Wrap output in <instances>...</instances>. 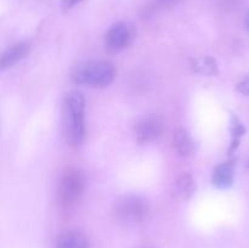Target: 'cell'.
Instances as JSON below:
<instances>
[{
	"instance_id": "6da1fadb",
	"label": "cell",
	"mask_w": 249,
	"mask_h": 248,
	"mask_svg": "<svg viewBox=\"0 0 249 248\" xmlns=\"http://www.w3.org/2000/svg\"><path fill=\"white\" fill-rule=\"evenodd\" d=\"M85 100L80 92L71 91L63 104V129L70 145L78 146L85 136L84 125Z\"/></svg>"
},
{
	"instance_id": "7a4b0ae2",
	"label": "cell",
	"mask_w": 249,
	"mask_h": 248,
	"mask_svg": "<svg viewBox=\"0 0 249 248\" xmlns=\"http://www.w3.org/2000/svg\"><path fill=\"white\" fill-rule=\"evenodd\" d=\"M116 77V70L107 61H89L79 65L73 71L72 78L77 84L91 88L108 87Z\"/></svg>"
},
{
	"instance_id": "3957f363",
	"label": "cell",
	"mask_w": 249,
	"mask_h": 248,
	"mask_svg": "<svg viewBox=\"0 0 249 248\" xmlns=\"http://www.w3.org/2000/svg\"><path fill=\"white\" fill-rule=\"evenodd\" d=\"M150 212V206L145 198L129 195L119 198L114 203L113 213L117 220L124 224H135L142 221Z\"/></svg>"
},
{
	"instance_id": "277c9868",
	"label": "cell",
	"mask_w": 249,
	"mask_h": 248,
	"mask_svg": "<svg viewBox=\"0 0 249 248\" xmlns=\"http://www.w3.org/2000/svg\"><path fill=\"white\" fill-rule=\"evenodd\" d=\"M85 187V177L79 169L71 168L61 177L58 199L63 204H72L80 198Z\"/></svg>"
},
{
	"instance_id": "5b68a950",
	"label": "cell",
	"mask_w": 249,
	"mask_h": 248,
	"mask_svg": "<svg viewBox=\"0 0 249 248\" xmlns=\"http://www.w3.org/2000/svg\"><path fill=\"white\" fill-rule=\"evenodd\" d=\"M133 39V29L124 22L113 24L105 35V46L111 53H116L125 49Z\"/></svg>"
},
{
	"instance_id": "8992f818",
	"label": "cell",
	"mask_w": 249,
	"mask_h": 248,
	"mask_svg": "<svg viewBox=\"0 0 249 248\" xmlns=\"http://www.w3.org/2000/svg\"><path fill=\"white\" fill-rule=\"evenodd\" d=\"M164 123L158 116H148L138 122L135 125L136 140L140 143H148L157 140L163 133Z\"/></svg>"
},
{
	"instance_id": "52a82bcc",
	"label": "cell",
	"mask_w": 249,
	"mask_h": 248,
	"mask_svg": "<svg viewBox=\"0 0 249 248\" xmlns=\"http://www.w3.org/2000/svg\"><path fill=\"white\" fill-rule=\"evenodd\" d=\"M235 179V164L232 162L221 163L216 165L212 175V182L220 190H228L233 185Z\"/></svg>"
},
{
	"instance_id": "ba28073f",
	"label": "cell",
	"mask_w": 249,
	"mask_h": 248,
	"mask_svg": "<svg viewBox=\"0 0 249 248\" xmlns=\"http://www.w3.org/2000/svg\"><path fill=\"white\" fill-rule=\"evenodd\" d=\"M29 50H31V48H29V45L27 43H17L15 45H12L11 48L7 49L2 53L1 60H0V68H1V71L12 67L17 62H19L22 58L26 57Z\"/></svg>"
},
{
	"instance_id": "9c48e42d",
	"label": "cell",
	"mask_w": 249,
	"mask_h": 248,
	"mask_svg": "<svg viewBox=\"0 0 249 248\" xmlns=\"http://www.w3.org/2000/svg\"><path fill=\"white\" fill-rule=\"evenodd\" d=\"M173 143L177 152L182 157H187L194 152L195 142L192 136L190 135L189 131L184 128H179L174 131L173 135Z\"/></svg>"
},
{
	"instance_id": "30bf717a",
	"label": "cell",
	"mask_w": 249,
	"mask_h": 248,
	"mask_svg": "<svg viewBox=\"0 0 249 248\" xmlns=\"http://www.w3.org/2000/svg\"><path fill=\"white\" fill-rule=\"evenodd\" d=\"M56 248H90L89 240L79 231H67L58 237Z\"/></svg>"
},
{
	"instance_id": "8fae6325",
	"label": "cell",
	"mask_w": 249,
	"mask_h": 248,
	"mask_svg": "<svg viewBox=\"0 0 249 248\" xmlns=\"http://www.w3.org/2000/svg\"><path fill=\"white\" fill-rule=\"evenodd\" d=\"M195 191H196V182L191 175L184 173L178 177L177 182H175V194L179 198H190L195 194Z\"/></svg>"
},
{
	"instance_id": "7c38bea8",
	"label": "cell",
	"mask_w": 249,
	"mask_h": 248,
	"mask_svg": "<svg viewBox=\"0 0 249 248\" xmlns=\"http://www.w3.org/2000/svg\"><path fill=\"white\" fill-rule=\"evenodd\" d=\"M194 70L197 73H201V74L214 75L218 73V65H216V61L213 57L204 56V57L195 60Z\"/></svg>"
},
{
	"instance_id": "4fadbf2b",
	"label": "cell",
	"mask_w": 249,
	"mask_h": 248,
	"mask_svg": "<svg viewBox=\"0 0 249 248\" xmlns=\"http://www.w3.org/2000/svg\"><path fill=\"white\" fill-rule=\"evenodd\" d=\"M245 133L246 128L243 126V124L241 123L240 119L236 116H232V122H231V145L229 152H235L236 148L240 145V141L241 139H242V136L245 135Z\"/></svg>"
},
{
	"instance_id": "5bb4252c",
	"label": "cell",
	"mask_w": 249,
	"mask_h": 248,
	"mask_svg": "<svg viewBox=\"0 0 249 248\" xmlns=\"http://www.w3.org/2000/svg\"><path fill=\"white\" fill-rule=\"evenodd\" d=\"M181 0H153L152 9L153 10H165L172 9L173 6L178 5Z\"/></svg>"
},
{
	"instance_id": "9a60e30c",
	"label": "cell",
	"mask_w": 249,
	"mask_h": 248,
	"mask_svg": "<svg viewBox=\"0 0 249 248\" xmlns=\"http://www.w3.org/2000/svg\"><path fill=\"white\" fill-rule=\"evenodd\" d=\"M237 91L240 94L249 96V74L246 78H243L240 83L237 84Z\"/></svg>"
},
{
	"instance_id": "2e32d148",
	"label": "cell",
	"mask_w": 249,
	"mask_h": 248,
	"mask_svg": "<svg viewBox=\"0 0 249 248\" xmlns=\"http://www.w3.org/2000/svg\"><path fill=\"white\" fill-rule=\"evenodd\" d=\"M237 4L238 0H219V5L225 10L232 9V7H235Z\"/></svg>"
},
{
	"instance_id": "e0dca14e",
	"label": "cell",
	"mask_w": 249,
	"mask_h": 248,
	"mask_svg": "<svg viewBox=\"0 0 249 248\" xmlns=\"http://www.w3.org/2000/svg\"><path fill=\"white\" fill-rule=\"evenodd\" d=\"M82 1L83 0H62V7L65 10H70Z\"/></svg>"
},
{
	"instance_id": "ac0fdd59",
	"label": "cell",
	"mask_w": 249,
	"mask_h": 248,
	"mask_svg": "<svg viewBox=\"0 0 249 248\" xmlns=\"http://www.w3.org/2000/svg\"><path fill=\"white\" fill-rule=\"evenodd\" d=\"M245 26H246V28L249 31V10H248L247 14H246V17H245Z\"/></svg>"
}]
</instances>
